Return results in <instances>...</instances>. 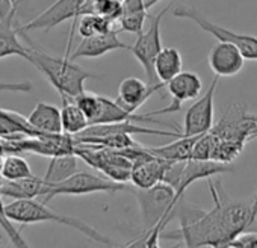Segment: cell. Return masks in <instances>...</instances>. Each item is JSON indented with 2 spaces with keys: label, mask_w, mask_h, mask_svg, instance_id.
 Wrapping results in <instances>:
<instances>
[{
  "label": "cell",
  "mask_w": 257,
  "mask_h": 248,
  "mask_svg": "<svg viewBox=\"0 0 257 248\" xmlns=\"http://www.w3.org/2000/svg\"><path fill=\"white\" fill-rule=\"evenodd\" d=\"M209 188L213 198V209L206 210L191 224L177 230L161 233V239L180 240L185 246H228V243L252 225L251 201L234 200L221 186V180L210 179Z\"/></svg>",
  "instance_id": "6da1fadb"
},
{
  "label": "cell",
  "mask_w": 257,
  "mask_h": 248,
  "mask_svg": "<svg viewBox=\"0 0 257 248\" xmlns=\"http://www.w3.org/2000/svg\"><path fill=\"white\" fill-rule=\"evenodd\" d=\"M140 209L141 221L144 228V237L141 239L143 245L156 246L161 233L167 224L174 219V209L179 203L176 198V188L161 182L149 189H134Z\"/></svg>",
  "instance_id": "7a4b0ae2"
},
{
  "label": "cell",
  "mask_w": 257,
  "mask_h": 248,
  "mask_svg": "<svg viewBox=\"0 0 257 248\" xmlns=\"http://www.w3.org/2000/svg\"><path fill=\"white\" fill-rule=\"evenodd\" d=\"M25 59L29 61L49 80V83L59 92L62 98H74L85 91V80L98 77L97 74H92L74 64V61L68 56H52L47 52L32 46H29Z\"/></svg>",
  "instance_id": "3957f363"
},
{
  "label": "cell",
  "mask_w": 257,
  "mask_h": 248,
  "mask_svg": "<svg viewBox=\"0 0 257 248\" xmlns=\"http://www.w3.org/2000/svg\"><path fill=\"white\" fill-rule=\"evenodd\" d=\"M7 212L14 222H19L22 225L40 224V222H55V224H61V225L76 228L82 234H85L86 237H89L91 240H94L97 243H101V245H113L115 243L112 239L101 234L100 231H97L94 227L88 225L82 219L67 216V215H61V213L55 212L53 209H50L47 206V203L37 200V198L14 200L13 203L7 204Z\"/></svg>",
  "instance_id": "277c9868"
},
{
  "label": "cell",
  "mask_w": 257,
  "mask_h": 248,
  "mask_svg": "<svg viewBox=\"0 0 257 248\" xmlns=\"http://www.w3.org/2000/svg\"><path fill=\"white\" fill-rule=\"evenodd\" d=\"M121 191H134L127 183L115 182L109 177L91 174L86 171L74 173L68 179L59 183H47L46 192L41 197L44 203H49L52 198L59 195H86L95 192H121Z\"/></svg>",
  "instance_id": "5b68a950"
},
{
  "label": "cell",
  "mask_w": 257,
  "mask_h": 248,
  "mask_svg": "<svg viewBox=\"0 0 257 248\" xmlns=\"http://www.w3.org/2000/svg\"><path fill=\"white\" fill-rule=\"evenodd\" d=\"M76 155L83 159L89 167L100 171L106 177L119 182L128 183L131 182V173L134 162L125 158L122 153L113 149L98 147L92 144H80L76 143Z\"/></svg>",
  "instance_id": "8992f818"
},
{
  "label": "cell",
  "mask_w": 257,
  "mask_h": 248,
  "mask_svg": "<svg viewBox=\"0 0 257 248\" xmlns=\"http://www.w3.org/2000/svg\"><path fill=\"white\" fill-rule=\"evenodd\" d=\"M173 14L177 19H185V20L194 22L204 32L210 34L216 40L233 43L242 52L245 59L257 61V37L248 35V34H236V32H233L230 29H225V28H222V26L207 20V17L203 16L198 10L192 8V7H188V5H180V7L174 8Z\"/></svg>",
  "instance_id": "52a82bcc"
},
{
  "label": "cell",
  "mask_w": 257,
  "mask_h": 248,
  "mask_svg": "<svg viewBox=\"0 0 257 248\" xmlns=\"http://www.w3.org/2000/svg\"><path fill=\"white\" fill-rule=\"evenodd\" d=\"M171 10V5H167L159 14L150 17V26L147 31H143L138 37L134 46H131L132 55L138 59V62L143 65L147 82L150 85H158L161 83L156 77L155 71V62L161 50L164 49L162 46V38H161V23L164 16Z\"/></svg>",
  "instance_id": "ba28073f"
},
{
  "label": "cell",
  "mask_w": 257,
  "mask_h": 248,
  "mask_svg": "<svg viewBox=\"0 0 257 248\" xmlns=\"http://www.w3.org/2000/svg\"><path fill=\"white\" fill-rule=\"evenodd\" d=\"M86 14H94L92 0H56L53 5H50V8H47L44 13H41L38 17L26 23L20 29L23 32H32V31L49 32L50 29L68 20H73V29H74L77 20Z\"/></svg>",
  "instance_id": "9c48e42d"
},
{
  "label": "cell",
  "mask_w": 257,
  "mask_h": 248,
  "mask_svg": "<svg viewBox=\"0 0 257 248\" xmlns=\"http://www.w3.org/2000/svg\"><path fill=\"white\" fill-rule=\"evenodd\" d=\"M212 132L219 140H234L246 144V141L257 138V115L246 112L242 104L234 103L213 124Z\"/></svg>",
  "instance_id": "30bf717a"
},
{
  "label": "cell",
  "mask_w": 257,
  "mask_h": 248,
  "mask_svg": "<svg viewBox=\"0 0 257 248\" xmlns=\"http://www.w3.org/2000/svg\"><path fill=\"white\" fill-rule=\"evenodd\" d=\"M218 76L212 80L207 91L191 104L185 113L182 135L195 137L212 131L215 124V92L218 86Z\"/></svg>",
  "instance_id": "8fae6325"
},
{
  "label": "cell",
  "mask_w": 257,
  "mask_h": 248,
  "mask_svg": "<svg viewBox=\"0 0 257 248\" xmlns=\"http://www.w3.org/2000/svg\"><path fill=\"white\" fill-rule=\"evenodd\" d=\"M207 62L215 76L231 77L242 71L245 65V56L233 43L218 40V43L209 52Z\"/></svg>",
  "instance_id": "7c38bea8"
},
{
  "label": "cell",
  "mask_w": 257,
  "mask_h": 248,
  "mask_svg": "<svg viewBox=\"0 0 257 248\" xmlns=\"http://www.w3.org/2000/svg\"><path fill=\"white\" fill-rule=\"evenodd\" d=\"M233 171L231 164H221L216 161H197V159H189L185 162L183 171L180 182L176 188V198L180 201L185 197L186 189L197 180L201 179H210L213 176L225 174Z\"/></svg>",
  "instance_id": "4fadbf2b"
},
{
  "label": "cell",
  "mask_w": 257,
  "mask_h": 248,
  "mask_svg": "<svg viewBox=\"0 0 257 248\" xmlns=\"http://www.w3.org/2000/svg\"><path fill=\"white\" fill-rule=\"evenodd\" d=\"M165 88V83L150 85L138 77H125L118 86V97L115 98L125 110L137 112L155 92Z\"/></svg>",
  "instance_id": "5bb4252c"
},
{
  "label": "cell",
  "mask_w": 257,
  "mask_h": 248,
  "mask_svg": "<svg viewBox=\"0 0 257 248\" xmlns=\"http://www.w3.org/2000/svg\"><path fill=\"white\" fill-rule=\"evenodd\" d=\"M113 50H131V46L124 44L118 38V31L115 28L104 34L82 38L80 44L70 55V59L74 61L80 58H100Z\"/></svg>",
  "instance_id": "9a60e30c"
},
{
  "label": "cell",
  "mask_w": 257,
  "mask_h": 248,
  "mask_svg": "<svg viewBox=\"0 0 257 248\" xmlns=\"http://www.w3.org/2000/svg\"><path fill=\"white\" fill-rule=\"evenodd\" d=\"M170 95L173 97L171 104L180 110L182 104L189 100H197L203 89L201 77L194 71H180L170 82L165 83Z\"/></svg>",
  "instance_id": "2e32d148"
},
{
  "label": "cell",
  "mask_w": 257,
  "mask_h": 248,
  "mask_svg": "<svg viewBox=\"0 0 257 248\" xmlns=\"http://www.w3.org/2000/svg\"><path fill=\"white\" fill-rule=\"evenodd\" d=\"M170 165V161L161 159L156 155L138 161L132 167L131 173V182L137 189H149L155 185L164 182L165 171Z\"/></svg>",
  "instance_id": "e0dca14e"
},
{
  "label": "cell",
  "mask_w": 257,
  "mask_h": 248,
  "mask_svg": "<svg viewBox=\"0 0 257 248\" xmlns=\"http://www.w3.org/2000/svg\"><path fill=\"white\" fill-rule=\"evenodd\" d=\"M47 182L37 176H29L17 180L4 179L0 183V195L14 198V200H29V198H41L46 192Z\"/></svg>",
  "instance_id": "ac0fdd59"
},
{
  "label": "cell",
  "mask_w": 257,
  "mask_h": 248,
  "mask_svg": "<svg viewBox=\"0 0 257 248\" xmlns=\"http://www.w3.org/2000/svg\"><path fill=\"white\" fill-rule=\"evenodd\" d=\"M16 14L17 8L13 10L5 19L0 20V59L8 56H22L26 58L29 46H25L19 35L20 29L16 28Z\"/></svg>",
  "instance_id": "d6986e66"
},
{
  "label": "cell",
  "mask_w": 257,
  "mask_h": 248,
  "mask_svg": "<svg viewBox=\"0 0 257 248\" xmlns=\"http://www.w3.org/2000/svg\"><path fill=\"white\" fill-rule=\"evenodd\" d=\"M28 121L41 134H62L61 109L50 103L40 101L29 113Z\"/></svg>",
  "instance_id": "ffe728a7"
},
{
  "label": "cell",
  "mask_w": 257,
  "mask_h": 248,
  "mask_svg": "<svg viewBox=\"0 0 257 248\" xmlns=\"http://www.w3.org/2000/svg\"><path fill=\"white\" fill-rule=\"evenodd\" d=\"M43 135L38 132L28 118H23L20 113L0 109V138L4 140H16L23 137H40Z\"/></svg>",
  "instance_id": "44dd1931"
},
{
  "label": "cell",
  "mask_w": 257,
  "mask_h": 248,
  "mask_svg": "<svg viewBox=\"0 0 257 248\" xmlns=\"http://www.w3.org/2000/svg\"><path fill=\"white\" fill-rule=\"evenodd\" d=\"M200 135L195 137H185L182 135L177 141L161 146V147H149L153 155H156L161 159L170 161V162H182L189 161L192 158V150Z\"/></svg>",
  "instance_id": "7402d4cb"
},
{
  "label": "cell",
  "mask_w": 257,
  "mask_h": 248,
  "mask_svg": "<svg viewBox=\"0 0 257 248\" xmlns=\"http://www.w3.org/2000/svg\"><path fill=\"white\" fill-rule=\"evenodd\" d=\"M182 68H183V59L180 52L174 47H164L155 62V71L158 80L161 83H167L180 71H183Z\"/></svg>",
  "instance_id": "603a6c76"
},
{
  "label": "cell",
  "mask_w": 257,
  "mask_h": 248,
  "mask_svg": "<svg viewBox=\"0 0 257 248\" xmlns=\"http://www.w3.org/2000/svg\"><path fill=\"white\" fill-rule=\"evenodd\" d=\"M62 101H64L61 109L62 132L76 137L89 126V121L86 115L82 112V109L74 103L73 98H62Z\"/></svg>",
  "instance_id": "cb8c5ba5"
},
{
  "label": "cell",
  "mask_w": 257,
  "mask_h": 248,
  "mask_svg": "<svg viewBox=\"0 0 257 248\" xmlns=\"http://www.w3.org/2000/svg\"><path fill=\"white\" fill-rule=\"evenodd\" d=\"M77 171V155H61L50 158L49 167L44 174V180L47 183H59Z\"/></svg>",
  "instance_id": "d4e9b609"
},
{
  "label": "cell",
  "mask_w": 257,
  "mask_h": 248,
  "mask_svg": "<svg viewBox=\"0 0 257 248\" xmlns=\"http://www.w3.org/2000/svg\"><path fill=\"white\" fill-rule=\"evenodd\" d=\"M115 28V23L100 14H86L79 19V34L82 38L104 34Z\"/></svg>",
  "instance_id": "484cf974"
},
{
  "label": "cell",
  "mask_w": 257,
  "mask_h": 248,
  "mask_svg": "<svg viewBox=\"0 0 257 248\" xmlns=\"http://www.w3.org/2000/svg\"><path fill=\"white\" fill-rule=\"evenodd\" d=\"M0 173H2V176L8 180H17V179L34 176L28 161L17 155H10V156L4 158L2 167H0Z\"/></svg>",
  "instance_id": "4316f807"
},
{
  "label": "cell",
  "mask_w": 257,
  "mask_h": 248,
  "mask_svg": "<svg viewBox=\"0 0 257 248\" xmlns=\"http://www.w3.org/2000/svg\"><path fill=\"white\" fill-rule=\"evenodd\" d=\"M245 143L242 141H234V140H219L215 147L212 161L221 162V164H231L243 150Z\"/></svg>",
  "instance_id": "83f0119b"
},
{
  "label": "cell",
  "mask_w": 257,
  "mask_h": 248,
  "mask_svg": "<svg viewBox=\"0 0 257 248\" xmlns=\"http://www.w3.org/2000/svg\"><path fill=\"white\" fill-rule=\"evenodd\" d=\"M73 100L82 109V112L86 115V118L89 121V126H91V124H94L97 121L100 112H101V97L97 95V94L83 91L79 95H76Z\"/></svg>",
  "instance_id": "f1b7e54d"
},
{
  "label": "cell",
  "mask_w": 257,
  "mask_h": 248,
  "mask_svg": "<svg viewBox=\"0 0 257 248\" xmlns=\"http://www.w3.org/2000/svg\"><path fill=\"white\" fill-rule=\"evenodd\" d=\"M218 144V137L209 131L203 135L198 137L194 150H192V158L191 159H197V161H212L215 147Z\"/></svg>",
  "instance_id": "f546056e"
},
{
  "label": "cell",
  "mask_w": 257,
  "mask_h": 248,
  "mask_svg": "<svg viewBox=\"0 0 257 248\" xmlns=\"http://www.w3.org/2000/svg\"><path fill=\"white\" fill-rule=\"evenodd\" d=\"M2 197V195H0ZM14 221L10 218L8 212H7V206L4 204L2 198H0V227L5 230V233L8 234L10 240L13 242V245L16 246H28V242L23 239V236L20 234V231L14 227L13 224Z\"/></svg>",
  "instance_id": "4dcf8cb0"
},
{
  "label": "cell",
  "mask_w": 257,
  "mask_h": 248,
  "mask_svg": "<svg viewBox=\"0 0 257 248\" xmlns=\"http://www.w3.org/2000/svg\"><path fill=\"white\" fill-rule=\"evenodd\" d=\"M94 4V14H100L116 25L122 14V2L121 0H95Z\"/></svg>",
  "instance_id": "1f68e13d"
},
{
  "label": "cell",
  "mask_w": 257,
  "mask_h": 248,
  "mask_svg": "<svg viewBox=\"0 0 257 248\" xmlns=\"http://www.w3.org/2000/svg\"><path fill=\"white\" fill-rule=\"evenodd\" d=\"M228 246H249V248H257V231H242L237 234Z\"/></svg>",
  "instance_id": "d6a6232c"
},
{
  "label": "cell",
  "mask_w": 257,
  "mask_h": 248,
  "mask_svg": "<svg viewBox=\"0 0 257 248\" xmlns=\"http://www.w3.org/2000/svg\"><path fill=\"white\" fill-rule=\"evenodd\" d=\"M8 91V92H31L32 83L25 82H0V92Z\"/></svg>",
  "instance_id": "836d02e7"
},
{
  "label": "cell",
  "mask_w": 257,
  "mask_h": 248,
  "mask_svg": "<svg viewBox=\"0 0 257 248\" xmlns=\"http://www.w3.org/2000/svg\"><path fill=\"white\" fill-rule=\"evenodd\" d=\"M16 8H19V7L14 5L13 0H0V20L5 19Z\"/></svg>",
  "instance_id": "e575fe53"
},
{
  "label": "cell",
  "mask_w": 257,
  "mask_h": 248,
  "mask_svg": "<svg viewBox=\"0 0 257 248\" xmlns=\"http://www.w3.org/2000/svg\"><path fill=\"white\" fill-rule=\"evenodd\" d=\"M251 210H252V213H251V218H252V224H254V221H255V216H257V192H255L254 198L251 200Z\"/></svg>",
  "instance_id": "d590c367"
},
{
  "label": "cell",
  "mask_w": 257,
  "mask_h": 248,
  "mask_svg": "<svg viewBox=\"0 0 257 248\" xmlns=\"http://www.w3.org/2000/svg\"><path fill=\"white\" fill-rule=\"evenodd\" d=\"M158 2H161V0H146V5H147V10L150 11V10H152V8H153V7H155V5H156Z\"/></svg>",
  "instance_id": "8d00e7d4"
},
{
  "label": "cell",
  "mask_w": 257,
  "mask_h": 248,
  "mask_svg": "<svg viewBox=\"0 0 257 248\" xmlns=\"http://www.w3.org/2000/svg\"><path fill=\"white\" fill-rule=\"evenodd\" d=\"M4 179H5V177L2 176V173H0V183H2V182H4Z\"/></svg>",
  "instance_id": "74e56055"
},
{
  "label": "cell",
  "mask_w": 257,
  "mask_h": 248,
  "mask_svg": "<svg viewBox=\"0 0 257 248\" xmlns=\"http://www.w3.org/2000/svg\"><path fill=\"white\" fill-rule=\"evenodd\" d=\"M13 2H14V5H17V7H19V2H20V0H13Z\"/></svg>",
  "instance_id": "f35d334b"
},
{
  "label": "cell",
  "mask_w": 257,
  "mask_h": 248,
  "mask_svg": "<svg viewBox=\"0 0 257 248\" xmlns=\"http://www.w3.org/2000/svg\"><path fill=\"white\" fill-rule=\"evenodd\" d=\"M92 2H95V0H92Z\"/></svg>",
  "instance_id": "ab89813d"
}]
</instances>
